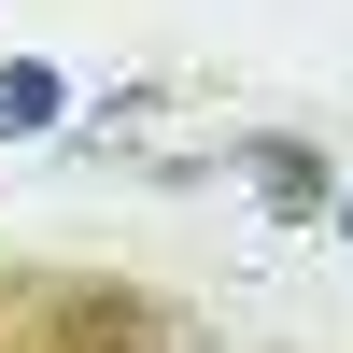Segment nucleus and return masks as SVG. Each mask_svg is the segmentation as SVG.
Returning a JSON list of instances; mask_svg holds the SVG:
<instances>
[{"instance_id": "f257e3e1", "label": "nucleus", "mask_w": 353, "mask_h": 353, "mask_svg": "<svg viewBox=\"0 0 353 353\" xmlns=\"http://www.w3.org/2000/svg\"><path fill=\"white\" fill-rule=\"evenodd\" d=\"M226 156L269 184V212H283V226H325V156H311V141H226Z\"/></svg>"}, {"instance_id": "7ed1b4c3", "label": "nucleus", "mask_w": 353, "mask_h": 353, "mask_svg": "<svg viewBox=\"0 0 353 353\" xmlns=\"http://www.w3.org/2000/svg\"><path fill=\"white\" fill-rule=\"evenodd\" d=\"M325 226H339V241H353V198H339V212H325Z\"/></svg>"}, {"instance_id": "f03ea898", "label": "nucleus", "mask_w": 353, "mask_h": 353, "mask_svg": "<svg viewBox=\"0 0 353 353\" xmlns=\"http://www.w3.org/2000/svg\"><path fill=\"white\" fill-rule=\"evenodd\" d=\"M57 113H71V85H57L43 57H0V141H43Z\"/></svg>"}]
</instances>
